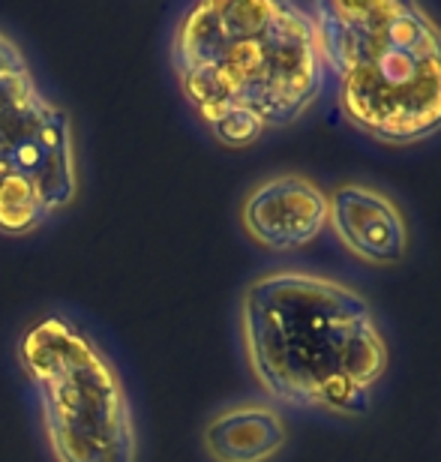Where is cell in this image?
Here are the masks:
<instances>
[{"label":"cell","instance_id":"1","mask_svg":"<svg viewBox=\"0 0 441 462\" xmlns=\"http://www.w3.org/2000/svg\"><path fill=\"white\" fill-rule=\"evenodd\" d=\"M169 63L223 147L243 151L309 112L327 85L318 22L289 0H205L178 15Z\"/></svg>","mask_w":441,"mask_h":462},{"label":"cell","instance_id":"2","mask_svg":"<svg viewBox=\"0 0 441 462\" xmlns=\"http://www.w3.org/2000/svg\"><path fill=\"white\" fill-rule=\"evenodd\" d=\"M237 330L253 382L286 409L361 418L390 364L370 300L352 285L294 267L250 280Z\"/></svg>","mask_w":441,"mask_h":462},{"label":"cell","instance_id":"3","mask_svg":"<svg viewBox=\"0 0 441 462\" xmlns=\"http://www.w3.org/2000/svg\"><path fill=\"white\" fill-rule=\"evenodd\" d=\"M318 22L336 106L357 133L409 147L441 133V24L406 0H321Z\"/></svg>","mask_w":441,"mask_h":462},{"label":"cell","instance_id":"4","mask_svg":"<svg viewBox=\"0 0 441 462\" xmlns=\"http://www.w3.org/2000/svg\"><path fill=\"white\" fill-rule=\"evenodd\" d=\"M15 360L33 396L51 462H139V423L106 346L60 310L22 328Z\"/></svg>","mask_w":441,"mask_h":462},{"label":"cell","instance_id":"5","mask_svg":"<svg viewBox=\"0 0 441 462\" xmlns=\"http://www.w3.org/2000/svg\"><path fill=\"white\" fill-rule=\"evenodd\" d=\"M69 112L45 94L24 49L0 31V235L27 237L76 205Z\"/></svg>","mask_w":441,"mask_h":462},{"label":"cell","instance_id":"6","mask_svg":"<svg viewBox=\"0 0 441 462\" xmlns=\"http://www.w3.org/2000/svg\"><path fill=\"white\" fill-rule=\"evenodd\" d=\"M241 228L268 253H298L327 228V189L298 171L271 174L243 196Z\"/></svg>","mask_w":441,"mask_h":462},{"label":"cell","instance_id":"7","mask_svg":"<svg viewBox=\"0 0 441 462\" xmlns=\"http://www.w3.org/2000/svg\"><path fill=\"white\" fill-rule=\"evenodd\" d=\"M327 228L339 246L363 264L393 267L406 262L411 246L402 208L388 192L361 180L336 183L327 192Z\"/></svg>","mask_w":441,"mask_h":462},{"label":"cell","instance_id":"8","mask_svg":"<svg viewBox=\"0 0 441 462\" xmlns=\"http://www.w3.org/2000/svg\"><path fill=\"white\" fill-rule=\"evenodd\" d=\"M286 445V418L268 400L228 402L201 427V450L210 462H273Z\"/></svg>","mask_w":441,"mask_h":462}]
</instances>
